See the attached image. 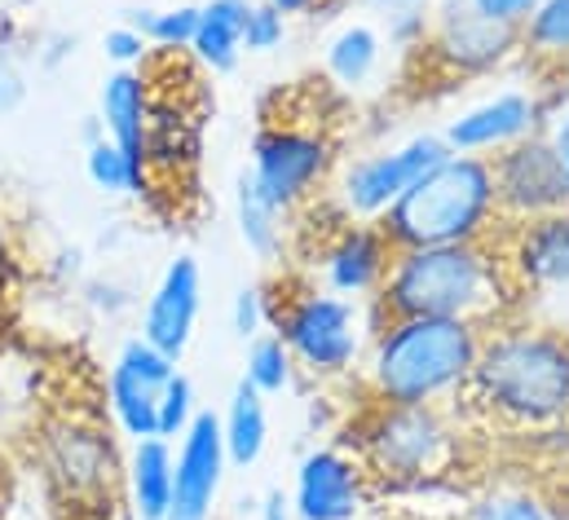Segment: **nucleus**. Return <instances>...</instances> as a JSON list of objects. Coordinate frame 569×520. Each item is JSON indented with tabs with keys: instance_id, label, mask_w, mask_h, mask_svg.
Returning a JSON list of instances; mask_svg holds the SVG:
<instances>
[{
	"instance_id": "20e7f679",
	"label": "nucleus",
	"mask_w": 569,
	"mask_h": 520,
	"mask_svg": "<svg viewBox=\"0 0 569 520\" xmlns=\"http://www.w3.org/2000/svg\"><path fill=\"white\" fill-rule=\"evenodd\" d=\"M393 252L446 248V243H495L503 230L490 159L446 154L376 221Z\"/></svg>"
},
{
	"instance_id": "dca6fc26",
	"label": "nucleus",
	"mask_w": 569,
	"mask_h": 520,
	"mask_svg": "<svg viewBox=\"0 0 569 520\" xmlns=\"http://www.w3.org/2000/svg\"><path fill=\"white\" fill-rule=\"evenodd\" d=\"M44 463H49L53 486L76 503L111 499L124 477V468L116 463L111 437L98 423H80V419H62L49 428Z\"/></svg>"
},
{
	"instance_id": "c9c22d12",
	"label": "nucleus",
	"mask_w": 569,
	"mask_h": 520,
	"mask_svg": "<svg viewBox=\"0 0 569 520\" xmlns=\"http://www.w3.org/2000/svg\"><path fill=\"white\" fill-rule=\"evenodd\" d=\"M266 4H274L283 18H331V13H340V9H349L345 0H266Z\"/></svg>"
},
{
	"instance_id": "7ed1b4c3",
	"label": "nucleus",
	"mask_w": 569,
	"mask_h": 520,
	"mask_svg": "<svg viewBox=\"0 0 569 520\" xmlns=\"http://www.w3.org/2000/svg\"><path fill=\"white\" fill-rule=\"evenodd\" d=\"M486 327L459 318H389L371 331L353 384L376 406H455Z\"/></svg>"
},
{
	"instance_id": "bb28decb",
	"label": "nucleus",
	"mask_w": 569,
	"mask_h": 520,
	"mask_svg": "<svg viewBox=\"0 0 569 520\" xmlns=\"http://www.w3.org/2000/svg\"><path fill=\"white\" fill-rule=\"evenodd\" d=\"M239 380H248L261 397H283V392L296 389L300 371H296L283 340L274 331H261L257 340L243 344V376Z\"/></svg>"
},
{
	"instance_id": "c756f323",
	"label": "nucleus",
	"mask_w": 569,
	"mask_h": 520,
	"mask_svg": "<svg viewBox=\"0 0 569 520\" xmlns=\"http://www.w3.org/2000/svg\"><path fill=\"white\" fill-rule=\"evenodd\" d=\"M463 520H557L548 512V503L530 490H490L486 499H477Z\"/></svg>"
},
{
	"instance_id": "72a5a7b5",
	"label": "nucleus",
	"mask_w": 569,
	"mask_h": 520,
	"mask_svg": "<svg viewBox=\"0 0 569 520\" xmlns=\"http://www.w3.org/2000/svg\"><path fill=\"white\" fill-rule=\"evenodd\" d=\"M102 53H107V62H111L116 71H142L154 49L146 44L142 31H133L129 22H116V27L102 36Z\"/></svg>"
},
{
	"instance_id": "aec40b11",
	"label": "nucleus",
	"mask_w": 569,
	"mask_h": 520,
	"mask_svg": "<svg viewBox=\"0 0 569 520\" xmlns=\"http://www.w3.org/2000/svg\"><path fill=\"white\" fill-rule=\"evenodd\" d=\"M150 120H154V98H150V80L142 71H111L102 80L98 93V124L102 137H111L116 146H124L129 154L146 159V141H150ZM150 168V163H146Z\"/></svg>"
},
{
	"instance_id": "c85d7f7f",
	"label": "nucleus",
	"mask_w": 569,
	"mask_h": 520,
	"mask_svg": "<svg viewBox=\"0 0 569 520\" xmlns=\"http://www.w3.org/2000/svg\"><path fill=\"white\" fill-rule=\"evenodd\" d=\"M203 406H199V389H194V380L186 376V371H177L163 392H159V414H154V437H163V441H177L186 428H190V419L199 414Z\"/></svg>"
},
{
	"instance_id": "a878e982",
	"label": "nucleus",
	"mask_w": 569,
	"mask_h": 520,
	"mask_svg": "<svg viewBox=\"0 0 569 520\" xmlns=\"http://www.w3.org/2000/svg\"><path fill=\"white\" fill-rule=\"evenodd\" d=\"M84 177L98 194L107 199H129V194H142L146 181H150V168L146 159L129 154L124 146H116L111 137H98L84 146Z\"/></svg>"
},
{
	"instance_id": "f257e3e1",
	"label": "nucleus",
	"mask_w": 569,
	"mask_h": 520,
	"mask_svg": "<svg viewBox=\"0 0 569 520\" xmlns=\"http://www.w3.org/2000/svg\"><path fill=\"white\" fill-rule=\"evenodd\" d=\"M463 410L508 432H548L569 423V331L503 318L486 327Z\"/></svg>"
},
{
	"instance_id": "4be33fe9",
	"label": "nucleus",
	"mask_w": 569,
	"mask_h": 520,
	"mask_svg": "<svg viewBox=\"0 0 569 520\" xmlns=\"http://www.w3.org/2000/svg\"><path fill=\"white\" fill-rule=\"evenodd\" d=\"M217 414H221V441H226L230 472L261 468L270 450V397H261L248 380H234V389Z\"/></svg>"
},
{
	"instance_id": "4468645a",
	"label": "nucleus",
	"mask_w": 569,
	"mask_h": 520,
	"mask_svg": "<svg viewBox=\"0 0 569 520\" xmlns=\"http://www.w3.org/2000/svg\"><path fill=\"white\" fill-rule=\"evenodd\" d=\"M490 177H495V199H499L503 226L548 217V212L569 203L561 163H557V154H552L543 132L490 154Z\"/></svg>"
},
{
	"instance_id": "b1692460",
	"label": "nucleus",
	"mask_w": 569,
	"mask_h": 520,
	"mask_svg": "<svg viewBox=\"0 0 569 520\" xmlns=\"http://www.w3.org/2000/svg\"><path fill=\"white\" fill-rule=\"evenodd\" d=\"M124 494L133 520H168L172 508V441L142 437L129 446L124 463Z\"/></svg>"
},
{
	"instance_id": "2eb2a0df",
	"label": "nucleus",
	"mask_w": 569,
	"mask_h": 520,
	"mask_svg": "<svg viewBox=\"0 0 569 520\" xmlns=\"http://www.w3.org/2000/svg\"><path fill=\"white\" fill-rule=\"evenodd\" d=\"M495 252L526 300L543 291H569V203L548 217L503 226Z\"/></svg>"
},
{
	"instance_id": "ea45409f",
	"label": "nucleus",
	"mask_w": 569,
	"mask_h": 520,
	"mask_svg": "<svg viewBox=\"0 0 569 520\" xmlns=\"http://www.w3.org/2000/svg\"><path fill=\"white\" fill-rule=\"evenodd\" d=\"M9 93H13V80H9V71L0 67V111L9 107Z\"/></svg>"
},
{
	"instance_id": "f704fd0d",
	"label": "nucleus",
	"mask_w": 569,
	"mask_h": 520,
	"mask_svg": "<svg viewBox=\"0 0 569 520\" xmlns=\"http://www.w3.org/2000/svg\"><path fill=\"white\" fill-rule=\"evenodd\" d=\"M539 4L543 0H468V9H477L481 18H490L499 27H512V31H521Z\"/></svg>"
},
{
	"instance_id": "2f4dec72",
	"label": "nucleus",
	"mask_w": 569,
	"mask_h": 520,
	"mask_svg": "<svg viewBox=\"0 0 569 520\" xmlns=\"http://www.w3.org/2000/svg\"><path fill=\"white\" fill-rule=\"evenodd\" d=\"M376 27H380V36H385V44H389L393 53L411 58V53H420V49L428 44V31H432V9H402V13L380 18Z\"/></svg>"
},
{
	"instance_id": "4c0bfd02",
	"label": "nucleus",
	"mask_w": 569,
	"mask_h": 520,
	"mask_svg": "<svg viewBox=\"0 0 569 520\" xmlns=\"http://www.w3.org/2000/svg\"><path fill=\"white\" fill-rule=\"evenodd\" d=\"M345 4L358 13H371V18H389L402 9H432V0H345Z\"/></svg>"
},
{
	"instance_id": "f03ea898",
	"label": "nucleus",
	"mask_w": 569,
	"mask_h": 520,
	"mask_svg": "<svg viewBox=\"0 0 569 520\" xmlns=\"http://www.w3.org/2000/svg\"><path fill=\"white\" fill-rule=\"evenodd\" d=\"M521 309L526 296L508 278L495 243H446L393 252L380 291L367 300V327L376 331L389 318H459L495 327Z\"/></svg>"
},
{
	"instance_id": "423d86ee",
	"label": "nucleus",
	"mask_w": 569,
	"mask_h": 520,
	"mask_svg": "<svg viewBox=\"0 0 569 520\" xmlns=\"http://www.w3.org/2000/svg\"><path fill=\"white\" fill-rule=\"evenodd\" d=\"M349 432L353 437H345V446L362 459L371 486L389 490H425L428 481H441L463 450L450 406L362 401V414Z\"/></svg>"
},
{
	"instance_id": "5701e85b",
	"label": "nucleus",
	"mask_w": 569,
	"mask_h": 520,
	"mask_svg": "<svg viewBox=\"0 0 569 520\" xmlns=\"http://www.w3.org/2000/svg\"><path fill=\"white\" fill-rule=\"evenodd\" d=\"M234 226H239V243L261 264H287V257H291V212L270 203L248 172L234 177Z\"/></svg>"
},
{
	"instance_id": "6e6552de",
	"label": "nucleus",
	"mask_w": 569,
	"mask_h": 520,
	"mask_svg": "<svg viewBox=\"0 0 569 520\" xmlns=\"http://www.w3.org/2000/svg\"><path fill=\"white\" fill-rule=\"evenodd\" d=\"M450 154V146L441 141V132H411L393 146H376L362 154H349L336 163L331 186H327V203L345 217V221H380L428 168H437Z\"/></svg>"
},
{
	"instance_id": "f8f14e48",
	"label": "nucleus",
	"mask_w": 569,
	"mask_h": 520,
	"mask_svg": "<svg viewBox=\"0 0 569 520\" xmlns=\"http://www.w3.org/2000/svg\"><path fill=\"white\" fill-rule=\"evenodd\" d=\"M371 477L345 441L309 446L291 468V512L296 520H358L371 503Z\"/></svg>"
},
{
	"instance_id": "1a4fd4ad",
	"label": "nucleus",
	"mask_w": 569,
	"mask_h": 520,
	"mask_svg": "<svg viewBox=\"0 0 569 520\" xmlns=\"http://www.w3.org/2000/svg\"><path fill=\"white\" fill-rule=\"evenodd\" d=\"M407 62H420L450 84H477L521 62V31L481 18L468 0H432L428 44Z\"/></svg>"
},
{
	"instance_id": "a211bd4d",
	"label": "nucleus",
	"mask_w": 569,
	"mask_h": 520,
	"mask_svg": "<svg viewBox=\"0 0 569 520\" xmlns=\"http://www.w3.org/2000/svg\"><path fill=\"white\" fill-rule=\"evenodd\" d=\"M181 371V362H172L168 353H159L154 344H146L142 336L124 340L111 371H107V410L111 423L129 437L142 441L154 437V414H159V392L163 384Z\"/></svg>"
},
{
	"instance_id": "f3484780",
	"label": "nucleus",
	"mask_w": 569,
	"mask_h": 520,
	"mask_svg": "<svg viewBox=\"0 0 569 520\" xmlns=\"http://www.w3.org/2000/svg\"><path fill=\"white\" fill-rule=\"evenodd\" d=\"M199 313H203V269L190 252H177L159 269L154 287L146 296L138 336L146 344H154L159 353H168L172 362H181L194 344Z\"/></svg>"
},
{
	"instance_id": "7c9ffc66",
	"label": "nucleus",
	"mask_w": 569,
	"mask_h": 520,
	"mask_svg": "<svg viewBox=\"0 0 569 520\" xmlns=\"http://www.w3.org/2000/svg\"><path fill=\"white\" fill-rule=\"evenodd\" d=\"M230 331L243 344L257 340L261 331H270V291H266V282H243L230 296Z\"/></svg>"
},
{
	"instance_id": "473e14b6",
	"label": "nucleus",
	"mask_w": 569,
	"mask_h": 520,
	"mask_svg": "<svg viewBox=\"0 0 569 520\" xmlns=\"http://www.w3.org/2000/svg\"><path fill=\"white\" fill-rule=\"evenodd\" d=\"M287 22H291V18H283L274 4L257 0L252 13H248V27H243V53H257V58L279 53L287 44Z\"/></svg>"
},
{
	"instance_id": "412c9836",
	"label": "nucleus",
	"mask_w": 569,
	"mask_h": 520,
	"mask_svg": "<svg viewBox=\"0 0 569 520\" xmlns=\"http://www.w3.org/2000/svg\"><path fill=\"white\" fill-rule=\"evenodd\" d=\"M257 0H199V27L190 58L208 76H234L243 62V27Z\"/></svg>"
},
{
	"instance_id": "e433bc0d",
	"label": "nucleus",
	"mask_w": 569,
	"mask_h": 520,
	"mask_svg": "<svg viewBox=\"0 0 569 520\" xmlns=\"http://www.w3.org/2000/svg\"><path fill=\"white\" fill-rule=\"evenodd\" d=\"M548 146H552V154H557V163H561V177H566V190H569V107H561L557 116H552V124H548Z\"/></svg>"
},
{
	"instance_id": "ddd939ff",
	"label": "nucleus",
	"mask_w": 569,
	"mask_h": 520,
	"mask_svg": "<svg viewBox=\"0 0 569 520\" xmlns=\"http://www.w3.org/2000/svg\"><path fill=\"white\" fill-rule=\"evenodd\" d=\"M230 477L226 441H221V414L203 406L190 428L172 441V508L168 520H212L221 490Z\"/></svg>"
},
{
	"instance_id": "6ab92c4d",
	"label": "nucleus",
	"mask_w": 569,
	"mask_h": 520,
	"mask_svg": "<svg viewBox=\"0 0 569 520\" xmlns=\"http://www.w3.org/2000/svg\"><path fill=\"white\" fill-rule=\"evenodd\" d=\"M389 44L371 18H345L322 44V76L340 93H362L385 71Z\"/></svg>"
},
{
	"instance_id": "9d476101",
	"label": "nucleus",
	"mask_w": 569,
	"mask_h": 520,
	"mask_svg": "<svg viewBox=\"0 0 569 520\" xmlns=\"http://www.w3.org/2000/svg\"><path fill=\"white\" fill-rule=\"evenodd\" d=\"M389 260H393V243L385 239V230L376 221L331 217V226L318 230V243L305 248L300 273H309L322 291L367 304L385 282Z\"/></svg>"
},
{
	"instance_id": "39448f33",
	"label": "nucleus",
	"mask_w": 569,
	"mask_h": 520,
	"mask_svg": "<svg viewBox=\"0 0 569 520\" xmlns=\"http://www.w3.org/2000/svg\"><path fill=\"white\" fill-rule=\"evenodd\" d=\"M270 291V331L279 336L296 362L300 376L318 384H353L371 327H367V304L322 291L309 273L287 269Z\"/></svg>"
},
{
	"instance_id": "cd10ccee",
	"label": "nucleus",
	"mask_w": 569,
	"mask_h": 520,
	"mask_svg": "<svg viewBox=\"0 0 569 520\" xmlns=\"http://www.w3.org/2000/svg\"><path fill=\"white\" fill-rule=\"evenodd\" d=\"M124 22L142 31L154 53H190L194 27H199V4H168V9H129Z\"/></svg>"
},
{
	"instance_id": "0eeeda50",
	"label": "nucleus",
	"mask_w": 569,
	"mask_h": 520,
	"mask_svg": "<svg viewBox=\"0 0 569 520\" xmlns=\"http://www.w3.org/2000/svg\"><path fill=\"white\" fill-rule=\"evenodd\" d=\"M336 163H340V141L327 132L322 120L309 124V116L279 111V116H261L243 172L257 181V190L270 203L296 217L300 208L327 194Z\"/></svg>"
},
{
	"instance_id": "58836bf2",
	"label": "nucleus",
	"mask_w": 569,
	"mask_h": 520,
	"mask_svg": "<svg viewBox=\"0 0 569 520\" xmlns=\"http://www.w3.org/2000/svg\"><path fill=\"white\" fill-rule=\"evenodd\" d=\"M252 512H257V520H296L287 490H266V494H261V503H257Z\"/></svg>"
},
{
	"instance_id": "9b49d317",
	"label": "nucleus",
	"mask_w": 569,
	"mask_h": 520,
	"mask_svg": "<svg viewBox=\"0 0 569 520\" xmlns=\"http://www.w3.org/2000/svg\"><path fill=\"white\" fill-rule=\"evenodd\" d=\"M557 116V102L543 89H521V84H503L486 98H477L472 107H463L459 116L446 120L441 141L450 146V154H477L490 159L535 132H548Z\"/></svg>"
},
{
	"instance_id": "393cba45",
	"label": "nucleus",
	"mask_w": 569,
	"mask_h": 520,
	"mask_svg": "<svg viewBox=\"0 0 569 520\" xmlns=\"http://www.w3.org/2000/svg\"><path fill=\"white\" fill-rule=\"evenodd\" d=\"M521 62L535 71H569V0H543L521 27Z\"/></svg>"
}]
</instances>
